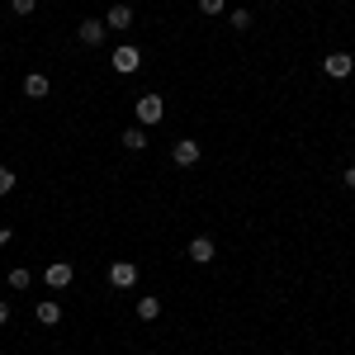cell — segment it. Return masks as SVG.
Listing matches in <instances>:
<instances>
[{
	"label": "cell",
	"instance_id": "cell-20",
	"mask_svg": "<svg viewBox=\"0 0 355 355\" xmlns=\"http://www.w3.org/2000/svg\"><path fill=\"white\" fill-rule=\"evenodd\" d=\"M5 322H10V303L0 299V327H5Z\"/></svg>",
	"mask_w": 355,
	"mask_h": 355
},
{
	"label": "cell",
	"instance_id": "cell-11",
	"mask_svg": "<svg viewBox=\"0 0 355 355\" xmlns=\"http://www.w3.org/2000/svg\"><path fill=\"white\" fill-rule=\"evenodd\" d=\"M133 24V10L128 5H110V15H105V28H128Z\"/></svg>",
	"mask_w": 355,
	"mask_h": 355
},
{
	"label": "cell",
	"instance_id": "cell-13",
	"mask_svg": "<svg viewBox=\"0 0 355 355\" xmlns=\"http://www.w3.org/2000/svg\"><path fill=\"white\" fill-rule=\"evenodd\" d=\"M119 142H123L128 152H142V147H147V133H142V128H128V133L119 137Z\"/></svg>",
	"mask_w": 355,
	"mask_h": 355
},
{
	"label": "cell",
	"instance_id": "cell-1",
	"mask_svg": "<svg viewBox=\"0 0 355 355\" xmlns=\"http://www.w3.org/2000/svg\"><path fill=\"white\" fill-rule=\"evenodd\" d=\"M162 119H166L162 95H142V100H137V123H142V128H152V123H162Z\"/></svg>",
	"mask_w": 355,
	"mask_h": 355
},
{
	"label": "cell",
	"instance_id": "cell-10",
	"mask_svg": "<svg viewBox=\"0 0 355 355\" xmlns=\"http://www.w3.org/2000/svg\"><path fill=\"white\" fill-rule=\"evenodd\" d=\"M190 261L194 266H209V261H214V242H209V237H194L190 242Z\"/></svg>",
	"mask_w": 355,
	"mask_h": 355
},
{
	"label": "cell",
	"instance_id": "cell-15",
	"mask_svg": "<svg viewBox=\"0 0 355 355\" xmlns=\"http://www.w3.org/2000/svg\"><path fill=\"white\" fill-rule=\"evenodd\" d=\"M15 190V171H10V166H0V194H10Z\"/></svg>",
	"mask_w": 355,
	"mask_h": 355
},
{
	"label": "cell",
	"instance_id": "cell-16",
	"mask_svg": "<svg viewBox=\"0 0 355 355\" xmlns=\"http://www.w3.org/2000/svg\"><path fill=\"white\" fill-rule=\"evenodd\" d=\"M10 10H15V15H33V10H38V0H10Z\"/></svg>",
	"mask_w": 355,
	"mask_h": 355
},
{
	"label": "cell",
	"instance_id": "cell-12",
	"mask_svg": "<svg viewBox=\"0 0 355 355\" xmlns=\"http://www.w3.org/2000/svg\"><path fill=\"white\" fill-rule=\"evenodd\" d=\"M38 322H43V327H57V322H62V308H57L53 299H43L38 303Z\"/></svg>",
	"mask_w": 355,
	"mask_h": 355
},
{
	"label": "cell",
	"instance_id": "cell-19",
	"mask_svg": "<svg viewBox=\"0 0 355 355\" xmlns=\"http://www.w3.org/2000/svg\"><path fill=\"white\" fill-rule=\"evenodd\" d=\"M341 185H346V190L355 194V166H351V171H346V175H341Z\"/></svg>",
	"mask_w": 355,
	"mask_h": 355
},
{
	"label": "cell",
	"instance_id": "cell-18",
	"mask_svg": "<svg viewBox=\"0 0 355 355\" xmlns=\"http://www.w3.org/2000/svg\"><path fill=\"white\" fill-rule=\"evenodd\" d=\"M232 28H251V15L246 10H232Z\"/></svg>",
	"mask_w": 355,
	"mask_h": 355
},
{
	"label": "cell",
	"instance_id": "cell-3",
	"mask_svg": "<svg viewBox=\"0 0 355 355\" xmlns=\"http://www.w3.org/2000/svg\"><path fill=\"white\" fill-rule=\"evenodd\" d=\"M322 71H327L331 81H346V76H351V71H355L351 53H327V57H322Z\"/></svg>",
	"mask_w": 355,
	"mask_h": 355
},
{
	"label": "cell",
	"instance_id": "cell-4",
	"mask_svg": "<svg viewBox=\"0 0 355 355\" xmlns=\"http://www.w3.org/2000/svg\"><path fill=\"white\" fill-rule=\"evenodd\" d=\"M110 284H114V289H133V284H137V266H133V261H114V266H110Z\"/></svg>",
	"mask_w": 355,
	"mask_h": 355
},
{
	"label": "cell",
	"instance_id": "cell-14",
	"mask_svg": "<svg viewBox=\"0 0 355 355\" xmlns=\"http://www.w3.org/2000/svg\"><path fill=\"white\" fill-rule=\"evenodd\" d=\"M33 284V275L28 270H10V289H28Z\"/></svg>",
	"mask_w": 355,
	"mask_h": 355
},
{
	"label": "cell",
	"instance_id": "cell-5",
	"mask_svg": "<svg viewBox=\"0 0 355 355\" xmlns=\"http://www.w3.org/2000/svg\"><path fill=\"white\" fill-rule=\"evenodd\" d=\"M199 152H204V147H199L194 137H180V142L171 147V162H175V166H194V162H199Z\"/></svg>",
	"mask_w": 355,
	"mask_h": 355
},
{
	"label": "cell",
	"instance_id": "cell-7",
	"mask_svg": "<svg viewBox=\"0 0 355 355\" xmlns=\"http://www.w3.org/2000/svg\"><path fill=\"white\" fill-rule=\"evenodd\" d=\"M43 279H48V289H67V284L76 279V270H71L67 261H53V266L43 270Z\"/></svg>",
	"mask_w": 355,
	"mask_h": 355
},
{
	"label": "cell",
	"instance_id": "cell-9",
	"mask_svg": "<svg viewBox=\"0 0 355 355\" xmlns=\"http://www.w3.org/2000/svg\"><path fill=\"white\" fill-rule=\"evenodd\" d=\"M137 318H142V322H157V318H162V299H157V294H142V299H137Z\"/></svg>",
	"mask_w": 355,
	"mask_h": 355
},
{
	"label": "cell",
	"instance_id": "cell-17",
	"mask_svg": "<svg viewBox=\"0 0 355 355\" xmlns=\"http://www.w3.org/2000/svg\"><path fill=\"white\" fill-rule=\"evenodd\" d=\"M223 5H227V0H199V10H204V15H223Z\"/></svg>",
	"mask_w": 355,
	"mask_h": 355
},
{
	"label": "cell",
	"instance_id": "cell-2",
	"mask_svg": "<svg viewBox=\"0 0 355 355\" xmlns=\"http://www.w3.org/2000/svg\"><path fill=\"white\" fill-rule=\"evenodd\" d=\"M137 67H142V53H137L133 43H123V48H114V71H119V76H133Z\"/></svg>",
	"mask_w": 355,
	"mask_h": 355
},
{
	"label": "cell",
	"instance_id": "cell-6",
	"mask_svg": "<svg viewBox=\"0 0 355 355\" xmlns=\"http://www.w3.org/2000/svg\"><path fill=\"white\" fill-rule=\"evenodd\" d=\"M76 38H81L85 48H100L105 43V19H81L76 24Z\"/></svg>",
	"mask_w": 355,
	"mask_h": 355
},
{
	"label": "cell",
	"instance_id": "cell-8",
	"mask_svg": "<svg viewBox=\"0 0 355 355\" xmlns=\"http://www.w3.org/2000/svg\"><path fill=\"white\" fill-rule=\"evenodd\" d=\"M48 90H53V81H48L43 71H28L24 76V95L28 100H48Z\"/></svg>",
	"mask_w": 355,
	"mask_h": 355
}]
</instances>
